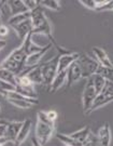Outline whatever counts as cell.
<instances>
[{
    "label": "cell",
    "mask_w": 113,
    "mask_h": 146,
    "mask_svg": "<svg viewBox=\"0 0 113 146\" xmlns=\"http://www.w3.org/2000/svg\"><path fill=\"white\" fill-rule=\"evenodd\" d=\"M30 21L32 24V34H42L45 35L50 40H51L52 46L56 48L58 44L56 43L54 37H53V33H52V26L50 24V21L45 15L44 11L42 9L40 5L37 7L36 9L30 11Z\"/></svg>",
    "instance_id": "obj_1"
},
{
    "label": "cell",
    "mask_w": 113,
    "mask_h": 146,
    "mask_svg": "<svg viewBox=\"0 0 113 146\" xmlns=\"http://www.w3.org/2000/svg\"><path fill=\"white\" fill-rule=\"evenodd\" d=\"M5 98L7 99V101L11 103L12 105H14L16 107H20V108H30L34 105L38 104V99H34V98H27L24 96L22 94L17 93L15 91H12V92H8L5 95Z\"/></svg>",
    "instance_id": "obj_7"
},
{
    "label": "cell",
    "mask_w": 113,
    "mask_h": 146,
    "mask_svg": "<svg viewBox=\"0 0 113 146\" xmlns=\"http://www.w3.org/2000/svg\"><path fill=\"white\" fill-rule=\"evenodd\" d=\"M52 47V43H47L46 46H44L43 48V50L40 51V52H37V53H34V54H30V55H28L27 58H26V62H25V67H28V68H34L38 66V65H40L41 64V60L43 58V56L45 55V53L51 49Z\"/></svg>",
    "instance_id": "obj_11"
},
{
    "label": "cell",
    "mask_w": 113,
    "mask_h": 146,
    "mask_svg": "<svg viewBox=\"0 0 113 146\" xmlns=\"http://www.w3.org/2000/svg\"><path fill=\"white\" fill-rule=\"evenodd\" d=\"M58 58L59 54H56L55 56L47 62L41 63L40 64V69H41L42 78H43V84L50 90L53 80L57 75V68H58Z\"/></svg>",
    "instance_id": "obj_4"
},
{
    "label": "cell",
    "mask_w": 113,
    "mask_h": 146,
    "mask_svg": "<svg viewBox=\"0 0 113 146\" xmlns=\"http://www.w3.org/2000/svg\"><path fill=\"white\" fill-rule=\"evenodd\" d=\"M21 75H26L34 84H43V78H42L40 65H38V66H36V67H34V68H29L28 72H25V73L21 74ZM18 76H20V75H18Z\"/></svg>",
    "instance_id": "obj_17"
},
{
    "label": "cell",
    "mask_w": 113,
    "mask_h": 146,
    "mask_svg": "<svg viewBox=\"0 0 113 146\" xmlns=\"http://www.w3.org/2000/svg\"><path fill=\"white\" fill-rule=\"evenodd\" d=\"M46 115L49 117V119L53 121V122H55V120L57 119V113L55 110H49V111H46Z\"/></svg>",
    "instance_id": "obj_33"
},
{
    "label": "cell",
    "mask_w": 113,
    "mask_h": 146,
    "mask_svg": "<svg viewBox=\"0 0 113 146\" xmlns=\"http://www.w3.org/2000/svg\"><path fill=\"white\" fill-rule=\"evenodd\" d=\"M91 132H92V131L89 129V127H84V128L76 131V132H73V133L69 134V135L71 136L72 139H74V140H77L78 142H80V143L83 144V142L87 139V136L89 135Z\"/></svg>",
    "instance_id": "obj_20"
},
{
    "label": "cell",
    "mask_w": 113,
    "mask_h": 146,
    "mask_svg": "<svg viewBox=\"0 0 113 146\" xmlns=\"http://www.w3.org/2000/svg\"><path fill=\"white\" fill-rule=\"evenodd\" d=\"M97 96V92L94 88V84H93V81L91 78L87 79L86 84H85V87H84V90H83V94H82V105H83V111L85 115H88L89 113V110L92 107L94 101Z\"/></svg>",
    "instance_id": "obj_8"
},
{
    "label": "cell",
    "mask_w": 113,
    "mask_h": 146,
    "mask_svg": "<svg viewBox=\"0 0 113 146\" xmlns=\"http://www.w3.org/2000/svg\"><path fill=\"white\" fill-rule=\"evenodd\" d=\"M93 54L95 55V60L98 62V64L100 66H103V67H109V68H113V63L112 61L110 60L109 55L107 54V52L101 49L100 47H94L93 48Z\"/></svg>",
    "instance_id": "obj_12"
},
{
    "label": "cell",
    "mask_w": 113,
    "mask_h": 146,
    "mask_svg": "<svg viewBox=\"0 0 113 146\" xmlns=\"http://www.w3.org/2000/svg\"><path fill=\"white\" fill-rule=\"evenodd\" d=\"M39 5L53 11L60 10V2L58 0H42V1H39Z\"/></svg>",
    "instance_id": "obj_26"
},
{
    "label": "cell",
    "mask_w": 113,
    "mask_h": 146,
    "mask_svg": "<svg viewBox=\"0 0 113 146\" xmlns=\"http://www.w3.org/2000/svg\"><path fill=\"white\" fill-rule=\"evenodd\" d=\"M98 141L100 146H110L111 145V129L108 122H106L100 129L98 130Z\"/></svg>",
    "instance_id": "obj_16"
},
{
    "label": "cell",
    "mask_w": 113,
    "mask_h": 146,
    "mask_svg": "<svg viewBox=\"0 0 113 146\" xmlns=\"http://www.w3.org/2000/svg\"><path fill=\"white\" fill-rule=\"evenodd\" d=\"M5 143H7V141H5V137H2V139H0V146H3V144Z\"/></svg>",
    "instance_id": "obj_38"
},
{
    "label": "cell",
    "mask_w": 113,
    "mask_h": 146,
    "mask_svg": "<svg viewBox=\"0 0 113 146\" xmlns=\"http://www.w3.org/2000/svg\"><path fill=\"white\" fill-rule=\"evenodd\" d=\"M82 78V73H81V68L79 66L78 62L73 63L70 65V67L67 69V86L71 87L72 84L78 82L80 79Z\"/></svg>",
    "instance_id": "obj_13"
},
{
    "label": "cell",
    "mask_w": 113,
    "mask_h": 146,
    "mask_svg": "<svg viewBox=\"0 0 113 146\" xmlns=\"http://www.w3.org/2000/svg\"><path fill=\"white\" fill-rule=\"evenodd\" d=\"M8 5H9L12 16L28 12L26 5H24V1L23 0H10V1H8Z\"/></svg>",
    "instance_id": "obj_18"
},
{
    "label": "cell",
    "mask_w": 113,
    "mask_h": 146,
    "mask_svg": "<svg viewBox=\"0 0 113 146\" xmlns=\"http://www.w3.org/2000/svg\"><path fill=\"white\" fill-rule=\"evenodd\" d=\"M9 34V26L5 24H1L0 25V37H5Z\"/></svg>",
    "instance_id": "obj_32"
},
{
    "label": "cell",
    "mask_w": 113,
    "mask_h": 146,
    "mask_svg": "<svg viewBox=\"0 0 113 146\" xmlns=\"http://www.w3.org/2000/svg\"><path fill=\"white\" fill-rule=\"evenodd\" d=\"M99 11H113V0H109L108 3L103 8H101Z\"/></svg>",
    "instance_id": "obj_34"
},
{
    "label": "cell",
    "mask_w": 113,
    "mask_h": 146,
    "mask_svg": "<svg viewBox=\"0 0 113 146\" xmlns=\"http://www.w3.org/2000/svg\"><path fill=\"white\" fill-rule=\"evenodd\" d=\"M27 58V54L25 49L21 44V47L14 49L7 58L0 63V67L5 68L14 74L15 76L21 75L25 67V62Z\"/></svg>",
    "instance_id": "obj_3"
},
{
    "label": "cell",
    "mask_w": 113,
    "mask_h": 146,
    "mask_svg": "<svg viewBox=\"0 0 113 146\" xmlns=\"http://www.w3.org/2000/svg\"><path fill=\"white\" fill-rule=\"evenodd\" d=\"M0 80L7 81L9 84H13L14 87L16 86V76L12 72L5 69V68L0 67Z\"/></svg>",
    "instance_id": "obj_23"
},
{
    "label": "cell",
    "mask_w": 113,
    "mask_h": 146,
    "mask_svg": "<svg viewBox=\"0 0 113 146\" xmlns=\"http://www.w3.org/2000/svg\"><path fill=\"white\" fill-rule=\"evenodd\" d=\"M112 101H113V82L112 81H106L104 87L100 91V93L97 94V96H96V99L94 101V103H93L88 114H91L94 110H98V108L102 107L104 105L111 103Z\"/></svg>",
    "instance_id": "obj_6"
},
{
    "label": "cell",
    "mask_w": 113,
    "mask_h": 146,
    "mask_svg": "<svg viewBox=\"0 0 113 146\" xmlns=\"http://www.w3.org/2000/svg\"><path fill=\"white\" fill-rule=\"evenodd\" d=\"M80 2L84 7H86L89 10L97 11V5H96V0H80Z\"/></svg>",
    "instance_id": "obj_30"
},
{
    "label": "cell",
    "mask_w": 113,
    "mask_h": 146,
    "mask_svg": "<svg viewBox=\"0 0 113 146\" xmlns=\"http://www.w3.org/2000/svg\"><path fill=\"white\" fill-rule=\"evenodd\" d=\"M0 113H1V107H0Z\"/></svg>",
    "instance_id": "obj_39"
},
{
    "label": "cell",
    "mask_w": 113,
    "mask_h": 146,
    "mask_svg": "<svg viewBox=\"0 0 113 146\" xmlns=\"http://www.w3.org/2000/svg\"><path fill=\"white\" fill-rule=\"evenodd\" d=\"M15 87L23 89H35V84L31 82L26 75H20V76H16Z\"/></svg>",
    "instance_id": "obj_24"
},
{
    "label": "cell",
    "mask_w": 113,
    "mask_h": 146,
    "mask_svg": "<svg viewBox=\"0 0 113 146\" xmlns=\"http://www.w3.org/2000/svg\"><path fill=\"white\" fill-rule=\"evenodd\" d=\"M97 74L102 76L107 81H112L113 82V68L103 67V66L99 65V67L97 69Z\"/></svg>",
    "instance_id": "obj_27"
},
{
    "label": "cell",
    "mask_w": 113,
    "mask_h": 146,
    "mask_svg": "<svg viewBox=\"0 0 113 146\" xmlns=\"http://www.w3.org/2000/svg\"><path fill=\"white\" fill-rule=\"evenodd\" d=\"M91 79H92L93 81V84H94V88H95V90H96V92L98 93H100V91L103 89V87H104V84H106V79L103 78L102 76H100L99 74H95V75H93L92 77H91Z\"/></svg>",
    "instance_id": "obj_25"
},
{
    "label": "cell",
    "mask_w": 113,
    "mask_h": 146,
    "mask_svg": "<svg viewBox=\"0 0 113 146\" xmlns=\"http://www.w3.org/2000/svg\"><path fill=\"white\" fill-rule=\"evenodd\" d=\"M0 123H1V122H0Z\"/></svg>",
    "instance_id": "obj_41"
},
{
    "label": "cell",
    "mask_w": 113,
    "mask_h": 146,
    "mask_svg": "<svg viewBox=\"0 0 113 146\" xmlns=\"http://www.w3.org/2000/svg\"><path fill=\"white\" fill-rule=\"evenodd\" d=\"M5 44H7V41L3 40V39H0V50L3 49L5 47Z\"/></svg>",
    "instance_id": "obj_37"
},
{
    "label": "cell",
    "mask_w": 113,
    "mask_h": 146,
    "mask_svg": "<svg viewBox=\"0 0 113 146\" xmlns=\"http://www.w3.org/2000/svg\"><path fill=\"white\" fill-rule=\"evenodd\" d=\"M12 91H15V87L13 84L3 81V80H0V94L1 95L5 96L8 92H12Z\"/></svg>",
    "instance_id": "obj_28"
},
{
    "label": "cell",
    "mask_w": 113,
    "mask_h": 146,
    "mask_svg": "<svg viewBox=\"0 0 113 146\" xmlns=\"http://www.w3.org/2000/svg\"><path fill=\"white\" fill-rule=\"evenodd\" d=\"M66 82H67V70L62 72V73H57V75L55 76L54 80H53V82H52L51 87H50V91L51 92H56Z\"/></svg>",
    "instance_id": "obj_19"
},
{
    "label": "cell",
    "mask_w": 113,
    "mask_h": 146,
    "mask_svg": "<svg viewBox=\"0 0 113 146\" xmlns=\"http://www.w3.org/2000/svg\"><path fill=\"white\" fill-rule=\"evenodd\" d=\"M79 66L81 68L82 78H91L93 75L97 73V69L99 67V64L94 58L87 54H80L79 58L77 60Z\"/></svg>",
    "instance_id": "obj_5"
},
{
    "label": "cell",
    "mask_w": 113,
    "mask_h": 146,
    "mask_svg": "<svg viewBox=\"0 0 113 146\" xmlns=\"http://www.w3.org/2000/svg\"><path fill=\"white\" fill-rule=\"evenodd\" d=\"M0 25H1V20H0Z\"/></svg>",
    "instance_id": "obj_40"
},
{
    "label": "cell",
    "mask_w": 113,
    "mask_h": 146,
    "mask_svg": "<svg viewBox=\"0 0 113 146\" xmlns=\"http://www.w3.org/2000/svg\"><path fill=\"white\" fill-rule=\"evenodd\" d=\"M5 125H7V123H5V122H1V123H0V139H2V137L5 136Z\"/></svg>",
    "instance_id": "obj_35"
},
{
    "label": "cell",
    "mask_w": 113,
    "mask_h": 146,
    "mask_svg": "<svg viewBox=\"0 0 113 146\" xmlns=\"http://www.w3.org/2000/svg\"><path fill=\"white\" fill-rule=\"evenodd\" d=\"M29 19H30V12L28 11V12H25V13H21V14H17V15L11 16L10 20L7 23V25H9L10 27H13L17 25V24H20V23H22V22L29 20Z\"/></svg>",
    "instance_id": "obj_21"
},
{
    "label": "cell",
    "mask_w": 113,
    "mask_h": 146,
    "mask_svg": "<svg viewBox=\"0 0 113 146\" xmlns=\"http://www.w3.org/2000/svg\"><path fill=\"white\" fill-rule=\"evenodd\" d=\"M83 146H100L97 135H95L93 132H91L87 139L83 142Z\"/></svg>",
    "instance_id": "obj_29"
},
{
    "label": "cell",
    "mask_w": 113,
    "mask_h": 146,
    "mask_svg": "<svg viewBox=\"0 0 113 146\" xmlns=\"http://www.w3.org/2000/svg\"><path fill=\"white\" fill-rule=\"evenodd\" d=\"M31 127H32V121L30 119H26L23 121V125H22L21 130L18 132V135H17V139H16L14 145L21 146L27 140V137L31 131Z\"/></svg>",
    "instance_id": "obj_15"
},
{
    "label": "cell",
    "mask_w": 113,
    "mask_h": 146,
    "mask_svg": "<svg viewBox=\"0 0 113 146\" xmlns=\"http://www.w3.org/2000/svg\"><path fill=\"white\" fill-rule=\"evenodd\" d=\"M12 28L14 29L17 37H18L22 40V42H23L26 37L28 36L31 31H32V24H31V21H30V19H29V20H27V21L22 22L20 24L13 26Z\"/></svg>",
    "instance_id": "obj_14"
},
{
    "label": "cell",
    "mask_w": 113,
    "mask_h": 146,
    "mask_svg": "<svg viewBox=\"0 0 113 146\" xmlns=\"http://www.w3.org/2000/svg\"><path fill=\"white\" fill-rule=\"evenodd\" d=\"M23 125V121H11L8 122L5 125V137L7 142H11V143H15L18 132L21 130V127Z\"/></svg>",
    "instance_id": "obj_9"
},
{
    "label": "cell",
    "mask_w": 113,
    "mask_h": 146,
    "mask_svg": "<svg viewBox=\"0 0 113 146\" xmlns=\"http://www.w3.org/2000/svg\"><path fill=\"white\" fill-rule=\"evenodd\" d=\"M54 132H55V122L49 119L46 111L43 110L38 111L35 137L44 146L52 139Z\"/></svg>",
    "instance_id": "obj_2"
},
{
    "label": "cell",
    "mask_w": 113,
    "mask_h": 146,
    "mask_svg": "<svg viewBox=\"0 0 113 146\" xmlns=\"http://www.w3.org/2000/svg\"><path fill=\"white\" fill-rule=\"evenodd\" d=\"M57 139L62 142L65 146H83L82 143L78 142L77 140L72 139L69 134H64V133H57Z\"/></svg>",
    "instance_id": "obj_22"
},
{
    "label": "cell",
    "mask_w": 113,
    "mask_h": 146,
    "mask_svg": "<svg viewBox=\"0 0 113 146\" xmlns=\"http://www.w3.org/2000/svg\"><path fill=\"white\" fill-rule=\"evenodd\" d=\"M23 1H24V5H26L27 10L29 12L32 11L34 9H36L39 5V1H37V0H23Z\"/></svg>",
    "instance_id": "obj_31"
},
{
    "label": "cell",
    "mask_w": 113,
    "mask_h": 146,
    "mask_svg": "<svg viewBox=\"0 0 113 146\" xmlns=\"http://www.w3.org/2000/svg\"><path fill=\"white\" fill-rule=\"evenodd\" d=\"M80 56V54L77 52H69L67 54H59L58 58V68H57V73H62L66 72L68 68L70 67V65L77 61Z\"/></svg>",
    "instance_id": "obj_10"
},
{
    "label": "cell",
    "mask_w": 113,
    "mask_h": 146,
    "mask_svg": "<svg viewBox=\"0 0 113 146\" xmlns=\"http://www.w3.org/2000/svg\"><path fill=\"white\" fill-rule=\"evenodd\" d=\"M31 146H43V145H42L41 143H40V142L38 141L36 137L34 136V137L31 139Z\"/></svg>",
    "instance_id": "obj_36"
}]
</instances>
